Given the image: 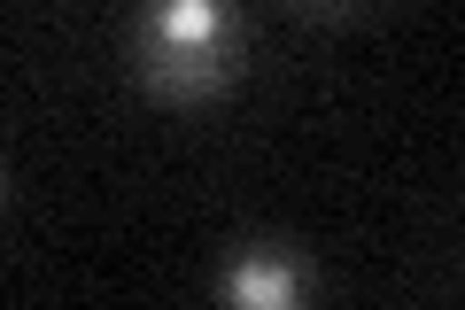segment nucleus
Returning <instances> with one entry per match:
<instances>
[{
    "label": "nucleus",
    "mask_w": 465,
    "mask_h": 310,
    "mask_svg": "<svg viewBox=\"0 0 465 310\" xmlns=\"http://www.w3.org/2000/svg\"><path fill=\"white\" fill-rule=\"evenodd\" d=\"M124 70L171 116L217 109L249 78V16L232 0H140L124 24Z\"/></svg>",
    "instance_id": "obj_1"
},
{
    "label": "nucleus",
    "mask_w": 465,
    "mask_h": 310,
    "mask_svg": "<svg viewBox=\"0 0 465 310\" xmlns=\"http://www.w3.org/2000/svg\"><path fill=\"white\" fill-rule=\"evenodd\" d=\"M326 287L318 279V256L287 233H249V241H232L225 272H217V303L232 310H295Z\"/></svg>",
    "instance_id": "obj_2"
},
{
    "label": "nucleus",
    "mask_w": 465,
    "mask_h": 310,
    "mask_svg": "<svg viewBox=\"0 0 465 310\" xmlns=\"http://www.w3.org/2000/svg\"><path fill=\"white\" fill-rule=\"evenodd\" d=\"M295 24H318V32H349V24H372L388 0H280Z\"/></svg>",
    "instance_id": "obj_3"
},
{
    "label": "nucleus",
    "mask_w": 465,
    "mask_h": 310,
    "mask_svg": "<svg viewBox=\"0 0 465 310\" xmlns=\"http://www.w3.org/2000/svg\"><path fill=\"white\" fill-rule=\"evenodd\" d=\"M0 217H8V164H0Z\"/></svg>",
    "instance_id": "obj_4"
}]
</instances>
